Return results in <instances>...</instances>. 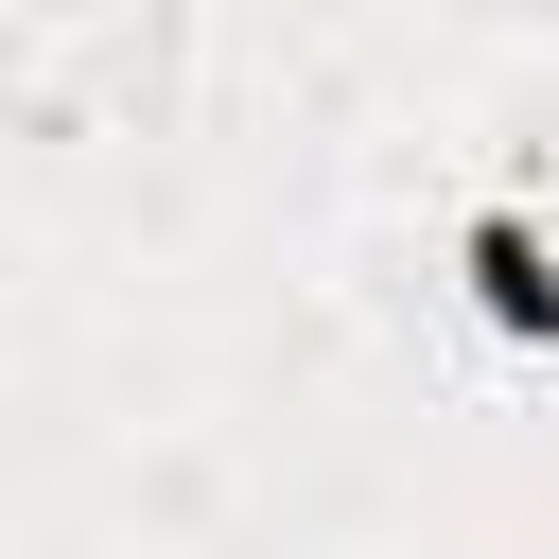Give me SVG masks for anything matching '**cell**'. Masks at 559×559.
I'll return each mask as SVG.
<instances>
[{
    "mask_svg": "<svg viewBox=\"0 0 559 559\" xmlns=\"http://www.w3.org/2000/svg\"><path fill=\"white\" fill-rule=\"evenodd\" d=\"M472 280H489L507 332H559V245H542L524 210H472Z\"/></svg>",
    "mask_w": 559,
    "mask_h": 559,
    "instance_id": "cell-1",
    "label": "cell"
}]
</instances>
